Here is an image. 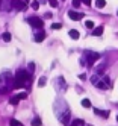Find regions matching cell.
Masks as SVG:
<instances>
[{"label":"cell","mask_w":118,"mask_h":126,"mask_svg":"<svg viewBox=\"0 0 118 126\" xmlns=\"http://www.w3.org/2000/svg\"><path fill=\"white\" fill-rule=\"evenodd\" d=\"M49 5L52 6V8H58V0H49Z\"/></svg>","instance_id":"d6986e66"},{"label":"cell","mask_w":118,"mask_h":126,"mask_svg":"<svg viewBox=\"0 0 118 126\" xmlns=\"http://www.w3.org/2000/svg\"><path fill=\"white\" fill-rule=\"evenodd\" d=\"M83 15L85 14H82V12H77V11H68V17L71 20H74V21H79L83 18Z\"/></svg>","instance_id":"277c9868"},{"label":"cell","mask_w":118,"mask_h":126,"mask_svg":"<svg viewBox=\"0 0 118 126\" xmlns=\"http://www.w3.org/2000/svg\"><path fill=\"white\" fill-rule=\"evenodd\" d=\"M41 119H39V117H36V119H33L32 120V126H41Z\"/></svg>","instance_id":"7c38bea8"},{"label":"cell","mask_w":118,"mask_h":126,"mask_svg":"<svg viewBox=\"0 0 118 126\" xmlns=\"http://www.w3.org/2000/svg\"><path fill=\"white\" fill-rule=\"evenodd\" d=\"M102 33H103V26H98V28H95V29L92 31V35H94V37H100Z\"/></svg>","instance_id":"52a82bcc"},{"label":"cell","mask_w":118,"mask_h":126,"mask_svg":"<svg viewBox=\"0 0 118 126\" xmlns=\"http://www.w3.org/2000/svg\"><path fill=\"white\" fill-rule=\"evenodd\" d=\"M30 6H32V9H35V11H36V9H38V8H39V2H38V0H33Z\"/></svg>","instance_id":"2e32d148"},{"label":"cell","mask_w":118,"mask_h":126,"mask_svg":"<svg viewBox=\"0 0 118 126\" xmlns=\"http://www.w3.org/2000/svg\"><path fill=\"white\" fill-rule=\"evenodd\" d=\"M68 35H70V37H71L73 40H79V37H80V33H79L76 29H71V31L68 32Z\"/></svg>","instance_id":"8992f818"},{"label":"cell","mask_w":118,"mask_h":126,"mask_svg":"<svg viewBox=\"0 0 118 126\" xmlns=\"http://www.w3.org/2000/svg\"><path fill=\"white\" fill-rule=\"evenodd\" d=\"M2 38H3V41H11V33H9V32H5L3 35H2Z\"/></svg>","instance_id":"4fadbf2b"},{"label":"cell","mask_w":118,"mask_h":126,"mask_svg":"<svg viewBox=\"0 0 118 126\" xmlns=\"http://www.w3.org/2000/svg\"><path fill=\"white\" fill-rule=\"evenodd\" d=\"M79 78H80V79H82V80H85V79H86V75H80V76H79Z\"/></svg>","instance_id":"484cf974"},{"label":"cell","mask_w":118,"mask_h":126,"mask_svg":"<svg viewBox=\"0 0 118 126\" xmlns=\"http://www.w3.org/2000/svg\"><path fill=\"white\" fill-rule=\"evenodd\" d=\"M71 126H83V122H82V120H74Z\"/></svg>","instance_id":"ffe728a7"},{"label":"cell","mask_w":118,"mask_h":126,"mask_svg":"<svg viewBox=\"0 0 118 126\" xmlns=\"http://www.w3.org/2000/svg\"><path fill=\"white\" fill-rule=\"evenodd\" d=\"M45 80H47L45 78H41V79L38 80V85H39V87H44V85H45Z\"/></svg>","instance_id":"7402d4cb"},{"label":"cell","mask_w":118,"mask_h":126,"mask_svg":"<svg viewBox=\"0 0 118 126\" xmlns=\"http://www.w3.org/2000/svg\"><path fill=\"white\" fill-rule=\"evenodd\" d=\"M94 112H95V114H98V115H102L103 119H107V117H109V111H100V110H97V108H95Z\"/></svg>","instance_id":"ba28073f"},{"label":"cell","mask_w":118,"mask_h":126,"mask_svg":"<svg viewBox=\"0 0 118 126\" xmlns=\"http://www.w3.org/2000/svg\"><path fill=\"white\" fill-rule=\"evenodd\" d=\"M44 17H45V18H52V17H53V15H52V14H50V12H47V14H45V15H44Z\"/></svg>","instance_id":"d4e9b609"},{"label":"cell","mask_w":118,"mask_h":126,"mask_svg":"<svg viewBox=\"0 0 118 126\" xmlns=\"http://www.w3.org/2000/svg\"><path fill=\"white\" fill-rule=\"evenodd\" d=\"M117 122H118V117H117Z\"/></svg>","instance_id":"4316f807"},{"label":"cell","mask_w":118,"mask_h":126,"mask_svg":"<svg viewBox=\"0 0 118 126\" xmlns=\"http://www.w3.org/2000/svg\"><path fill=\"white\" fill-rule=\"evenodd\" d=\"M117 15H118V12H117Z\"/></svg>","instance_id":"83f0119b"},{"label":"cell","mask_w":118,"mask_h":126,"mask_svg":"<svg viewBox=\"0 0 118 126\" xmlns=\"http://www.w3.org/2000/svg\"><path fill=\"white\" fill-rule=\"evenodd\" d=\"M18 102H20V97H18V96H14V97L9 99V103H11V105H17Z\"/></svg>","instance_id":"30bf717a"},{"label":"cell","mask_w":118,"mask_h":126,"mask_svg":"<svg viewBox=\"0 0 118 126\" xmlns=\"http://www.w3.org/2000/svg\"><path fill=\"white\" fill-rule=\"evenodd\" d=\"M98 58H100V55H98L97 52H86V61H88V65L89 67L92 65Z\"/></svg>","instance_id":"3957f363"},{"label":"cell","mask_w":118,"mask_h":126,"mask_svg":"<svg viewBox=\"0 0 118 126\" xmlns=\"http://www.w3.org/2000/svg\"><path fill=\"white\" fill-rule=\"evenodd\" d=\"M95 6L98 8V9H102V8L106 6V2H105V0H97V2H95Z\"/></svg>","instance_id":"8fae6325"},{"label":"cell","mask_w":118,"mask_h":126,"mask_svg":"<svg viewBox=\"0 0 118 126\" xmlns=\"http://www.w3.org/2000/svg\"><path fill=\"white\" fill-rule=\"evenodd\" d=\"M82 3H85V5L89 6V5H91V0H82Z\"/></svg>","instance_id":"cb8c5ba5"},{"label":"cell","mask_w":118,"mask_h":126,"mask_svg":"<svg viewBox=\"0 0 118 126\" xmlns=\"http://www.w3.org/2000/svg\"><path fill=\"white\" fill-rule=\"evenodd\" d=\"M82 5V0H73V6L74 8H79Z\"/></svg>","instance_id":"44dd1931"},{"label":"cell","mask_w":118,"mask_h":126,"mask_svg":"<svg viewBox=\"0 0 118 126\" xmlns=\"http://www.w3.org/2000/svg\"><path fill=\"white\" fill-rule=\"evenodd\" d=\"M85 26L88 29H94V21H91V20H86L85 21Z\"/></svg>","instance_id":"9a60e30c"},{"label":"cell","mask_w":118,"mask_h":126,"mask_svg":"<svg viewBox=\"0 0 118 126\" xmlns=\"http://www.w3.org/2000/svg\"><path fill=\"white\" fill-rule=\"evenodd\" d=\"M82 106L83 108H91V102L88 100V99H83V100H82Z\"/></svg>","instance_id":"5bb4252c"},{"label":"cell","mask_w":118,"mask_h":126,"mask_svg":"<svg viewBox=\"0 0 118 126\" xmlns=\"http://www.w3.org/2000/svg\"><path fill=\"white\" fill-rule=\"evenodd\" d=\"M9 125H11V126H23L20 122H18V120H15V119H12L11 122H9Z\"/></svg>","instance_id":"e0dca14e"},{"label":"cell","mask_w":118,"mask_h":126,"mask_svg":"<svg viewBox=\"0 0 118 126\" xmlns=\"http://www.w3.org/2000/svg\"><path fill=\"white\" fill-rule=\"evenodd\" d=\"M44 38H45V33H44V32L41 31V32H39V33H38V35H36V37H35V41H38V43H39V41H42Z\"/></svg>","instance_id":"9c48e42d"},{"label":"cell","mask_w":118,"mask_h":126,"mask_svg":"<svg viewBox=\"0 0 118 126\" xmlns=\"http://www.w3.org/2000/svg\"><path fill=\"white\" fill-rule=\"evenodd\" d=\"M18 97H20V100H23V99H27V93H20V94H17Z\"/></svg>","instance_id":"603a6c76"},{"label":"cell","mask_w":118,"mask_h":126,"mask_svg":"<svg viewBox=\"0 0 118 126\" xmlns=\"http://www.w3.org/2000/svg\"><path fill=\"white\" fill-rule=\"evenodd\" d=\"M61 28H62L61 23H53V24H52V29H54V31H59Z\"/></svg>","instance_id":"ac0fdd59"},{"label":"cell","mask_w":118,"mask_h":126,"mask_svg":"<svg viewBox=\"0 0 118 126\" xmlns=\"http://www.w3.org/2000/svg\"><path fill=\"white\" fill-rule=\"evenodd\" d=\"M27 23H29L32 28H35V29H41L44 26V21L39 18V17H29V18H27Z\"/></svg>","instance_id":"7a4b0ae2"},{"label":"cell","mask_w":118,"mask_h":126,"mask_svg":"<svg viewBox=\"0 0 118 126\" xmlns=\"http://www.w3.org/2000/svg\"><path fill=\"white\" fill-rule=\"evenodd\" d=\"M12 8H15V9H24L26 8V3L21 2V0H12Z\"/></svg>","instance_id":"5b68a950"},{"label":"cell","mask_w":118,"mask_h":126,"mask_svg":"<svg viewBox=\"0 0 118 126\" xmlns=\"http://www.w3.org/2000/svg\"><path fill=\"white\" fill-rule=\"evenodd\" d=\"M30 75L27 73V70H18L15 73V79H14V87L15 88H21L24 85H27L30 82Z\"/></svg>","instance_id":"6da1fadb"}]
</instances>
